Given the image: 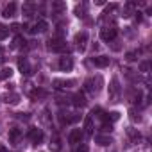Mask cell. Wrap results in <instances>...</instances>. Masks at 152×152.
<instances>
[{
	"instance_id": "obj_1",
	"label": "cell",
	"mask_w": 152,
	"mask_h": 152,
	"mask_svg": "<svg viewBox=\"0 0 152 152\" xmlns=\"http://www.w3.org/2000/svg\"><path fill=\"white\" fill-rule=\"evenodd\" d=\"M47 48L50 52H66L68 47H66V41L61 39V38H52L47 41Z\"/></svg>"
},
{
	"instance_id": "obj_2",
	"label": "cell",
	"mask_w": 152,
	"mask_h": 152,
	"mask_svg": "<svg viewBox=\"0 0 152 152\" xmlns=\"http://www.w3.org/2000/svg\"><path fill=\"white\" fill-rule=\"evenodd\" d=\"M120 83L116 77L111 79V84H109V100L111 102H118V97H120Z\"/></svg>"
},
{
	"instance_id": "obj_3",
	"label": "cell",
	"mask_w": 152,
	"mask_h": 152,
	"mask_svg": "<svg viewBox=\"0 0 152 152\" xmlns=\"http://www.w3.org/2000/svg\"><path fill=\"white\" fill-rule=\"evenodd\" d=\"M116 34H118V31H116L115 27H104V29L100 31V39L106 41V43H109V41H113V39L116 38Z\"/></svg>"
},
{
	"instance_id": "obj_4",
	"label": "cell",
	"mask_w": 152,
	"mask_h": 152,
	"mask_svg": "<svg viewBox=\"0 0 152 152\" xmlns=\"http://www.w3.org/2000/svg\"><path fill=\"white\" fill-rule=\"evenodd\" d=\"M100 84H102V79H100V77H97V79H88V81L84 83V90L90 91V93H97L99 88H100Z\"/></svg>"
},
{
	"instance_id": "obj_5",
	"label": "cell",
	"mask_w": 152,
	"mask_h": 152,
	"mask_svg": "<svg viewBox=\"0 0 152 152\" xmlns=\"http://www.w3.org/2000/svg\"><path fill=\"white\" fill-rule=\"evenodd\" d=\"M29 138H31V141L32 143H41L43 141V131L41 129H38V127H32L31 131H29Z\"/></svg>"
},
{
	"instance_id": "obj_6",
	"label": "cell",
	"mask_w": 152,
	"mask_h": 152,
	"mask_svg": "<svg viewBox=\"0 0 152 152\" xmlns=\"http://www.w3.org/2000/svg\"><path fill=\"white\" fill-rule=\"evenodd\" d=\"M81 140H83V131H81V129H72V131H70V134H68V141H70L72 145L81 143Z\"/></svg>"
},
{
	"instance_id": "obj_7",
	"label": "cell",
	"mask_w": 152,
	"mask_h": 152,
	"mask_svg": "<svg viewBox=\"0 0 152 152\" xmlns=\"http://www.w3.org/2000/svg\"><path fill=\"white\" fill-rule=\"evenodd\" d=\"M86 41H88V34L86 32H77L75 34V47H77L79 50L86 48Z\"/></svg>"
},
{
	"instance_id": "obj_8",
	"label": "cell",
	"mask_w": 152,
	"mask_h": 152,
	"mask_svg": "<svg viewBox=\"0 0 152 152\" xmlns=\"http://www.w3.org/2000/svg\"><path fill=\"white\" fill-rule=\"evenodd\" d=\"M16 9H18L16 2H9V4L4 7V11H2V16H4V18H13V16L16 15Z\"/></svg>"
},
{
	"instance_id": "obj_9",
	"label": "cell",
	"mask_w": 152,
	"mask_h": 152,
	"mask_svg": "<svg viewBox=\"0 0 152 152\" xmlns=\"http://www.w3.org/2000/svg\"><path fill=\"white\" fill-rule=\"evenodd\" d=\"M18 68H20V72L23 75H31L32 73V68H31V64H29V61L25 57H18Z\"/></svg>"
},
{
	"instance_id": "obj_10",
	"label": "cell",
	"mask_w": 152,
	"mask_h": 152,
	"mask_svg": "<svg viewBox=\"0 0 152 152\" xmlns=\"http://www.w3.org/2000/svg\"><path fill=\"white\" fill-rule=\"evenodd\" d=\"M73 68V61H72V57H61L59 59V70L61 72H70Z\"/></svg>"
},
{
	"instance_id": "obj_11",
	"label": "cell",
	"mask_w": 152,
	"mask_h": 152,
	"mask_svg": "<svg viewBox=\"0 0 152 152\" xmlns=\"http://www.w3.org/2000/svg\"><path fill=\"white\" fill-rule=\"evenodd\" d=\"M72 102H73L75 107H84V106H86V97H84V93H83V91L75 93V95L72 97Z\"/></svg>"
},
{
	"instance_id": "obj_12",
	"label": "cell",
	"mask_w": 152,
	"mask_h": 152,
	"mask_svg": "<svg viewBox=\"0 0 152 152\" xmlns=\"http://www.w3.org/2000/svg\"><path fill=\"white\" fill-rule=\"evenodd\" d=\"M47 31H48V23L45 20H38L36 25L32 29H29V32H32V34H36V32H47Z\"/></svg>"
},
{
	"instance_id": "obj_13",
	"label": "cell",
	"mask_w": 152,
	"mask_h": 152,
	"mask_svg": "<svg viewBox=\"0 0 152 152\" xmlns=\"http://www.w3.org/2000/svg\"><path fill=\"white\" fill-rule=\"evenodd\" d=\"M91 63L95 66H99V68H106L109 64V57H106V56H95V57H91Z\"/></svg>"
},
{
	"instance_id": "obj_14",
	"label": "cell",
	"mask_w": 152,
	"mask_h": 152,
	"mask_svg": "<svg viewBox=\"0 0 152 152\" xmlns=\"http://www.w3.org/2000/svg\"><path fill=\"white\" fill-rule=\"evenodd\" d=\"M20 138H22V131H20V129L15 127V129L9 131V143H11V145H16V143L20 141Z\"/></svg>"
},
{
	"instance_id": "obj_15",
	"label": "cell",
	"mask_w": 152,
	"mask_h": 152,
	"mask_svg": "<svg viewBox=\"0 0 152 152\" xmlns=\"http://www.w3.org/2000/svg\"><path fill=\"white\" fill-rule=\"evenodd\" d=\"M52 84H54V88H56V90H64V88L73 86V84H75V81H61V79H56Z\"/></svg>"
},
{
	"instance_id": "obj_16",
	"label": "cell",
	"mask_w": 152,
	"mask_h": 152,
	"mask_svg": "<svg viewBox=\"0 0 152 152\" xmlns=\"http://www.w3.org/2000/svg\"><path fill=\"white\" fill-rule=\"evenodd\" d=\"M2 100H4L6 104H11V106H15V104H18V102H20V97H18L16 93H6V95L2 97Z\"/></svg>"
},
{
	"instance_id": "obj_17",
	"label": "cell",
	"mask_w": 152,
	"mask_h": 152,
	"mask_svg": "<svg viewBox=\"0 0 152 152\" xmlns=\"http://www.w3.org/2000/svg\"><path fill=\"white\" fill-rule=\"evenodd\" d=\"M11 75H13V68H11V66H4L2 70H0V81L9 79Z\"/></svg>"
},
{
	"instance_id": "obj_18",
	"label": "cell",
	"mask_w": 152,
	"mask_h": 152,
	"mask_svg": "<svg viewBox=\"0 0 152 152\" xmlns=\"http://www.w3.org/2000/svg\"><path fill=\"white\" fill-rule=\"evenodd\" d=\"M95 141H97L99 145H102V147H107V145H111V143H113V140H111L109 136H97V138H95Z\"/></svg>"
},
{
	"instance_id": "obj_19",
	"label": "cell",
	"mask_w": 152,
	"mask_h": 152,
	"mask_svg": "<svg viewBox=\"0 0 152 152\" xmlns=\"http://www.w3.org/2000/svg\"><path fill=\"white\" fill-rule=\"evenodd\" d=\"M84 132L86 134H93V120H91V116H88L84 120Z\"/></svg>"
},
{
	"instance_id": "obj_20",
	"label": "cell",
	"mask_w": 152,
	"mask_h": 152,
	"mask_svg": "<svg viewBox=\"0 0 152 152\" xmlns=\"http://www.w3.org/2000/svg\"><path fill=\"white\" fill-rule=\"evenodd\" d=\"M132 13H134V6H132L131 2H129V4H125V6H124V15H122V16H124V18H129Z\"/></svg>"
},
{
	"instance_id": "obj_21",
	"label": "cell",
	"mask_w": 152,
	"mask_h": 152,
	"mask_svg": "<svg viewBox=\"0 0 152 152\" xmlns=\"http://www.w3.org/2000/svg\"><path fill=\"white\" fill-rule=\"evenodd\" d=\"M48 93L45 91V90H41V88H36L34 91H32V99H45Z\"/></svg>"
},
{
	"instance_id": "obj_22",
	"label": "cell",
	"mask_w": 152,
	"mask_h": 152,
	"mask_svg": "<svg viewBox=\"0 0 152 152\" xmlns=\"http://www.w3.org/2000/svg\"><path fill=\"white\" fill-rule=\"evenodd\" d=\"M127 134L131 136V140H132L134 143H138V141H140V138H141V136H140V132H138L136 129H127Z\"/></svg>"
},
{
	"instance_id": "obj_23",
	"label": "cell",
	"mask_w": 152,
	"mask_h": 152,
	"mask_svg": "<svg viewBox=\"0 0 152 152\" xmlns=\"http://www.w3.org/2000/svg\"><path fill=\"white\" fill-rule=\"evenodd\" d=\"M61 148V143H59V138L57 136H54V140H50V150H54V152H57Z\"/></svg>"
},
{
	"instance_id": "obj_24",
	"label": "cell",
	"mask_w": 152,
	"mask_h": 152,
	"mask_svg": "<svg viewBox=\"0 0 152 152\" xmlns=\"http://www.w3.org/2000/svg\"><path fill=\"white\" fill-rule=\"evenodd\" d=\"M7 36H9V27H6V25H0V41H4Z\"/></svg>"
},
{
	"instance_id": "obj_25",
	"label": "cell",
	"mask_w": 152,
	"mask_h": 152,
	"mask_svg": "<svg viewBox=\"0 0 152 152\" xmlns=\"http://www.w3.org/2000/svg\"><path fill=\"white\" fill-rule=\"evenodd\" d=\"M32 13H34V6L32 4H25L23 6V15L29 18V16H32Z\"/></svg>"
},
{
	"instance_id": "obj_26",
	"label": "cell",
	"mask_w": 152,
	"mask_h": 152,
	"mask_svg": "<svg viewBox=\"0 0 152 152\" xmlns=\"http://www.w3.org/2000/svg\"><path fill=\"white\" fill-rule=\"evenodd\" d=\"M84 13H86V4H81V6L75 7V15H77L79 18H81V16H84Z\"/></svg>"
},
{
	"instance_id": "obj_27",
	"label": "cell",
	"mask_w": 152,
	"mask_h": 152,
	"mask_svg": "<svg viewBox=\"0 0 152 152\" xmlns=\"http://www.w3.org/2000/svg\"><path fill=\"white\" fill-rule=\"evenodd\" d=\"M25 45V39L22 36H16L15 38V43H13V48H18V47H23Z\"/></svg>"
},
{
	"instance_id": "obj_28",
	"label": "cell",
	"mask_w": 152,
	"mask_h": 152,
	"mask_svg": "<svg viewBox=\"0 0 152 152\" xmlns=\"http://www.w3.org/2000/svg\"><path fill=\"white\" fill-rule=\"evenodd\" d=\"M129 115H131V120H132L134 124H136V122H141V116L136 113V109H131V111H129Z\"/></svg>"
},
{
	"instance_id": "obj_29",
	"label": "cell",
	"mask_w": 152,
	"mask_h": 152,
	"mask_svg": "<svg viewBox=\"0 0 152 152\" xmlns=\"http://www.w3.org/2000/svg\"><path fill=\"white\" fill-rule=\"evenodd\" d=\"M100 131H104V132H111V131H113V124H111V122H104L102 127H100Z\"/></svg>"
},
{
	"instance_id": "obj_30",
	"label": "cell",
	"mask_w": 152,
	"mask_h": 152,
	"mask_svg": "<svg viewBox=\"0 0 152 152\" xmlns=\"http://www.w3.org/2000/svg\"><path fill=\"white\" fill-rule=\"evenodd\" d=\"M52 9L54 11H63L64 9V4L63 2H52Z\"/></svg>"
},
{
	"instance_id": "obj_31",
	"label": "cell",
	"mask_w": 152,
	"mask_h": 152,
	"mask_svg": "<svg viewBox=\"0 0 152 152\" xmlns=\"http://www.w3.org/2000/svg\"><path fill=\"white\" fill-rule=\"evenodd\" d=\"M141 97H143V93H141L140 90L134 91V95H132V102H138V104H140V102H141Z\"/></svg>"
},
{
	"instance_id": "obj_32",
	"label": "cell",
	"mask_w": 152,
	"mask_h": 152,
	"mask_svg": "<svg viewBox=\"0 0 152 152\" xmlns=\"http://www.w3.org/2000/svg\"><path fill=\"white\" fill-rule=\"evenodd\" d=\"M136 56H138V52H136V50H132V52H127V54H125V59H127V61H134V59H136Z\"/></svg>"
},
{
	"instance_id": "obj_33",
	"label": "cell",
	"mask_w": 152,
	"mask_h": 152,
	"mask_svg": "<svg viewBox=\"0 0 152 152\" xmlns=\"http://www.w3.org/2000/svg\"><path fill=\"white\" fill-rule=\"evenodd\" d=\"M118 118H120V113H116V111L109 113V116H107V120H109V122H116Z\"/></svg>"
},
{
	"instance_id": "obj_34",
	"label": "cell",
	"mask_w": 152,
	"mask_h": 152,
	"mask_svg": "<svg viewBox=\"0 0 152 152\" xmlns=\"http://www.w3.org/2000/svg\"><path fill=\"white\" fill-rule=\"evenodd\" d=\"M116 7H118V4H109V6L106 7V13H109V11H115Z\"/></svg>"
},
{
	"instance_id": "obj_35",
	"label": "cell",
	"mask_w": 152,
	"mask_h": 152,
	"mask_svg": "<svg viewBox=\"0 0 152 152\" xmlns=\"http://www.w3.org/2000/svg\"><path fill=\"white\" fill-rule=\"evenodd\" d=\"M140 70H141V72H147V70H148V63H141V64H140Z\"/></svg>"
},
{
	"instance_id": "obj_36",
	"label": "cell",
	"mask_w": 152,
	"mask_h": 152,
	"mask_svg": "<svg viewBox=\"0 0 152 152\" xmlns=\"http://www.w3.org/2000/svg\"><path fill=\"white\" fill-rule=\"evenodd\" d=\"M75 152H88V147H86V145H81V147H79L77 150H75Z\"/></svg>"
},
{
	"instance_id": "obj_37",
	"label": "cell",
	"mask_w": 152,
	"mask_h": 152,
	"mask_svg": "<svg viewBox=\"0 0 152 152\" xmlns=\"http://www.w3.org/2000/svg\"><path fill=\"white\" fill-rule=\"evenodd\" d=\"M18 118H22V120H29V113H22Z\"/></svg>"
},
{
	"instance_id": "obj_38",
	"label": "cell",
	"mask_w": 152,
	"mask_h": 152,
	"mask_svg": "<svg viewBox=\"0 0 152 152\" xmlns=\"http://www.w3.org/2000/svg\"><path fill=\"white\" fill-rule=\"evenodd\" d=\"M0 61H4V48L0 47Z\"/></svg>"
}]
</instances>
